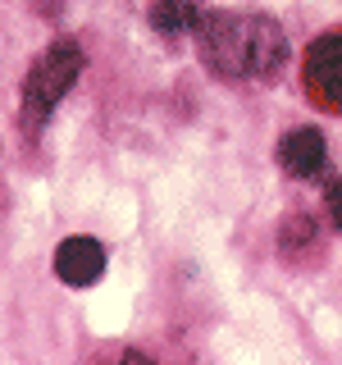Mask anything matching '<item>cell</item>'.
<instances>
[{
  "label": "cell",
  "instance_id": "3957f363",
  "mask_svg": "<svg viewBox=\"0 0 342 365\" xmlns=\"http://www.w3.org/2000/svg\"><path fill=\"white\" fill-rule=\"evenodd\" d=\"M306 87L324 106L342 110V32H324L306 51Z\"/></svg>",
  "mask_w": 342,
  "mask_h": 365
},
{
  "label": "cell",
  "instance_id": "5b68a950",
  "mask_svg": "<svg viewBox=\"0 0 342 365\" xmlns=\"http://www.w3.org/2000/svg\"><path fill=\"white\" fill-rule=\"evenodd\" d=\"M324 137H319V128H292L288 137L279 142V165L288 169L292 178H319L324 174Z\"/></svg>",
  "mask_w": 342,
  "mask_h": 365
},
{
  "label": "cell",
  "instance_id": "52a82bcc",
  "mask_svg": "<svg viewBox=\"0 0 342 365\" xmlns=\"http://www.w3.org/2000/svg\"><path fill=\"white\" fill-rule=\"evenodd\" d=\"M311 237H315V228H311V220H306V215H288V220H283V228H279V247H283V251L306 247Z\"/></svg>",
  "mask_w": 342,
  "mask_h": 365
},
{
  "label": "cell",
  "instance_id": "ba28073f",
  "mask_svg": "<svg viewBox=\"0 0 342 365\" xmlns=\"http://www.w3.org/2000/svg\"><path fill=\"white\" fill-rule=\"evenodd\" d=\"M328 220L342 228V178H338V182H328Z\"/></svg>",
  "mask_w": 342,
  "mask_h": 365
},
{
  "label": "cell",
  "instance_id": "7a4b0ae2",
  "mask_svg": "<svg viewBox=\"0 0 342 365\" xmlns=\"http://www.w3.org/2000/svg\"><path fill=\"white\" fill-rule=\"evenodd\" d=\"M78 73H83V51H78V41L60 37L37 64H32L28 83H23V123L37 128V123L51 119V110L60 106L64 91L78 83Z\"/></svg>",
  "mask_w": 342,
  "mask_h": 365
},
{
  "label": "cell",
  "instance_id": "8992f818",
  "mask_svg": "<svg viewBox=\"0 0 342 365\" xmlns=\"http://www.w3.org/2000/svg\"><path fill=\"white\" fill-rule=\"evenodd\" d=\"M205 9L197 0H155L151 5V28L160 37H182V32H192L201 23Z\"/></svg>",
  "mask_w": 342,
  "mask_h": 365
},
{
  "label": "cell",
  "instance_id": "6da1fadb",
  "mask_svg": "<svg viewBox=\"0 0 342 365\" xmlns=\"http://www.w3.org/2000/svg\"><path fill=\"white\" fill-rule=\"evenodd\" d=\"M201 60L219 78H251V83H279L288 64V37L265 14H219L205 9L197 28Z\"/></svg>",
  "mask_w": 342,
  "mask_h": 365
},
{
  "label": "cell",
  "instance_id": "277c9868",
  "mask_svg": "<svg viewBox=\"0 0 342 365\" xmlns=\"http://www.w3.org/2000/svg\"><path fill=\"white\" fill-rule=\"evenodd\" d=\"M55 274L73 288H87L105 274V247L96 237H64L60 251H55Z\"/></svg>",
  "mask_w": 342,
  "mask_h": 365
}]
</instances>
